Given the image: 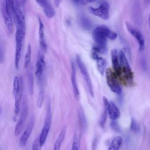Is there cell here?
<instances>
[{
	"label": "cell",
	"instance_id": "1",
	"mask_svg": "<svg viewBox=\"0 0 150 150\" xmlns=\"http://www.w3.org/2000/svg\"><path fill=\"white\" fill-rule=\"evenodd\" d=\"M25 36V29L16 28L15 33V66L16 69H18L19 67V63L21 57L22 49L23 46V43Z\"/></svg>",
	"mask_w": 150,
	"mask_h": 150
},
{
	"label": "cell",
	"instance_id": "2",
	"mask_svg": "<svg viewBox=\"0 0 150 150\" xmlns=\"http://www.w3.org/2000/svg\"><path fill=\"white\" fill-rule=\"evenodd\" d=\"M120 63L121 69V74L122 73L124 78L128 83L133 82V73L131 69L129 62L125 56L124 50H121L119 53Z\"/></svg>",
	"mask_w": 150,
	"mask_h": 150
},
{
	"label": "cell",
	"instance_id": "3",
	"mask_svg": "<svg viewBox=\"0 0 150 150\" xmlns=\"http://www.w3.org/2000/svg\"><path fill=\"white\" fill-rule=\"evenodd\" d=\"M51 123H52V112H51L50 104V103L49 102L47 106L46 114L45 117L43 127L42 128L40 136L39 137V142L41 146H42L44 145L47 139V137L48 136L50 128L51 127Z\"/></svg>",
	"mask_w": 150,
	"mask_h": 150
},
{
	"label": "cell",
	"instance_id": "4",
	"mask_svg": "<svg viewBox=\"0 0 150 150\" xmlns=\"http://www.w3.org/2000/svg\"><path fill=\"white\" fill-rule=\"evenodd\" d=\"M125 26L129 33L137 40L138 45L139 51L140 52H143L145 49V39L141 31L128 21L125 22Z\"/></svg>",
	"mask_w": 150,
	"mask_h": 150
},
{
	"label": "cell",
	"instance_id": "5",
	"mask_svg": "<svg viewBox=\"0 0 150 150\" xmlns=\"http://www.w3.org/2000/svg\"><path fill=\"white\" fill-rule=\"evenodd\" d=\"M117 74L110 69L106 71V80L111 90L117 94H121V88L117 81Z\"/></svg>",
	"mask_w": 150,
	"mask_h": 150
},
{
	"label": "cell",
	"instance_id": "6",
	"mask_svg": "<svg viewBox=\"0 0 150 150\" xmlns=\"http://www.w3.org/2000/svg\"><path fill=\"white\" fill-rule=\"evenodd\" d=\"M93 38L96 44V45L101 49L103 53L105 52L107 49V40L108 38L101 30L100 26L94 29L93 32Z\"/></svg>",
	"mask_w": 150,
	"mask_h": 150
},
{
	"label": "cell",
	"instance_id": "7",
	"mask_svg": "<svg viewBox=\"0 0 150 150\" xmlns=\"http://www.w3.org/2000/svg\"><path fill=\"white\" fill-rule=\"evenodd\" d=\"M76 62H77V66L85 80L86 83L87 84V88L88 90V92L90 93V94L91 95V97H94V91H93V86H92V83H91V81L90 79V77L89 76L87 69L85 66V64H84V63L83 62L81 57L79 55H77L76 56Z\"/></svg>",
	"mask_w": 150,
	"mask_h": 150
},
{
	"label": "cell",
	"instance_id": "8",
	"mask_svg": "<svg viewBox=\"0 0 150 150\" xmlns=\"http://www.w3.org/2000/svg\"><path fill=\"white\" fill-rule=\"evenodd\" d=\"M109 8L110 6L106 2H103L97 8L90 6L89 8V11L93 15L106 21L110 18Z\"/></svg>",
	"mask_w": 150,
	"mask_h": 150
},
{
	"label": "cell",
	"instance_id": "9",
	"mask_svg": "<svg viewBox=\"0 0 150 150\" xmlns=\"http://www.w3.org/2000/svg\"><path fill=\"white\" fill-rule=\"evenodd\" d=\"M103 100L104 105V108L107 111L109 118L111 120H116L118 119L120 117L121 113L116 104L113 101H108V100L105 97H103Z\"/></svg>",
	"mask_w": 150,
	"mask_h": 150
},
{
	"label": "cell",
	"instance_id": "10",
	"mask_svg": "<svg viewBox=\"0 0 150 150\" xmlns=\"http://www.w3.org/2000/svg\"><path fill=\"white\" fill-rule=\"evenodd\" d=\"M13 17L16 21V28L25 29L26 22L24 14L22 12L21 5L18 0H15L14 9H13Z\"/></svg>",
	"mask_w": 150,
	"mask_h": 150
},
{
	"label": "cell",
	"instance_id": "11",
	"mask_svg": "<svg viewBox=\"0 0 150 150\" xmlns=\"http://www.w3.org/2000/svg\"><path fill=\"white\" fill-rule=\"evenodd\" d=\"M1 11L6 29L9 33H12L13 30V23L12 19L13 16L12 15H11L7 11L3 4H2L1 5Z\"/></svg>",
	"mask_w": 150,
	"mask_h": 150
},
{
	"label": "cell",
	"instance_id": "12",
	"mask_svg": "<svg viewBox=\"0 0 150 150\" xmlns=\"http://www.w3.org/2000/svg\"><path fill=\"white\" fill-rule=\"evenodd\" d=\"M36 2L42 8L46 16L49 19L55 15V11L49 0H36Z\"/></svg>",
	"mask_w": 150,
	"mask_h": 150
},
{
	"label": "cell",
	"instance_id": "13",
	"mask_svg": "<svg viewBox=\"0 0 150 150\" xmlns=\"http://www.w3.org/2000/svg\"><path fill=\"white\" fill-rule=\"evenodd\" d=\"M27 115H28V107H27L26 104H24L23 105V107L21 110V115H20L19 120L18 121L16 127H15V135L16 136L19 135L20 134V133L21 132L22 128H23V126L25 124Z\"/></svg>",
	"mask_w": 150,
	"mask_h": 150
},
{
	"label": "cell",
	"instance_id": "14",
	"mask_svg": "<svg viewBox=\"0 0 150 150\" xmlns=\"http://www.w3.org/2000/svg\"><path fill=\"white\" fill-rule=\"evenodd\" d=\"M23 93V80L22 77H19V86L15 96V114L18 115L21 111V99Z\"/></svg>",
	"mask_w": 150,
	"mask_h": 150
},
{
	"label": "cell",
	"instance_id": "15",
	"mask_svg": "<svg viewBox=\"0 0 150 150\" xmlns=\"http://www.w3.org/2000/svg\"><path fill=\"white\" fill-rule=\"evenodd\" d=\"M111 57L114 71L115 73L117 76H120L121 74V69L120 63L119 55L118 54L117 50L115 49H114L111 50Z\"/></svg>",
	"mask_w": 150,
	"mask_h": 150
},
{
	"label": "cell",
	"instance_id": "16",
	"mask_svg": "<svg viewBox=\"0 0 150 150\" xmlns=\"http://www.w3.org/2000/svg\"><path fill=\"white\" fill-rule=\"evenodd\" d=\"M45 68V57L42 53H39L36 64V76L38 79H40L43 76V73Z\"/></svg>",
	"mask_w": 150,
	"mask_h": 150
},
{
	"label": "cell",
	"instance_id": "17",
	"mask_svg": "<svg viewBox=\"0 0 150 150\" xmlns=\"http://www.w3.org/2000/svg\"><path fill=\"white\" fill-rule=\"evenodd\" d=\"M39 22V45L42 52H45L47 49V45L45 38V26L44 24L40 18H38Z\"/></svg>",
	"mask_w": 150,
	"mask_h": 150
},
{
	"label": "cell",
	"instance_id": "18",
	"mask_svg": "<svg viewBox=\"0 0 150 150\" xmlns=\"http://www.w3.org/2000/svg\"><path fill=\"white\" fill-rule=\"evenodd\" d=\"M71 80L73 87V91L74 99L76 100H79L80 98V93L78 87L76 73V68L73 63H71Z\"/></svg>",
	"mask_w": 150,
	"mask_h": 150
},
{
	"label": "cell",
	"instance_id": "19",
	"mask_svg": "<svg viewBox=\"0 0 150 150\" xmlns=\"http://www.w3.org/2000/svg\"><path fill=\"white\" fill-rule=\"evenodd\" d=\"M33 124H34L33 120L32 119L30 120V121L29 122L28 125L27 126L26 129L22 134V135L21 137V139H20V141H19V144L21 146L23 147L26 144L27 141L29 139V138L30 135V134L32 131L33 127Z\"/></svg>",
	"mask_w": 150,
	"mask_h": 150
},
{
	"label": "cell",
	"instance_id": "20",
	"mask_svg": "<svg viewBox=\"0 0 150 150\" xmlns=\"http://www.w3.org/2000/svg\"><path fill=\"white\" fill-rule=\"evenodd\" d=\"M38 83L39 86V92L38 99V106L40 107L42 105L45 97V85L43 76L40 79H38Z\"/></svg>",
	"mask_w": 150,
	"mask_h": 150
},
{
	"label": "cell",
	"instance_id": "21",
	"mask_svg": "<svg viewBox=\"0 0 150 150\" xmlns=\"http://www.w3.org/2000/svg\"><path fill=\"white\" fill-rule=\"evenodd\" d=\"M78 22L80 26L85 30H90L92 28V23L91 21L87 16L83 15H79L78 18Z\"/></svg>",
	"mask_w": 150,
	"mask_h": 150
},
{
	"label": "cell",
	"instance_id": "22",
	"mask_svg": "<svg viewBox=\"0 0 150 150\" xmlns=\"http://www.w3.org/2000/svg\"><path fill=\"white\" fill-rule=\"evenodd\" d=\"M66 134V128L64 127L60 131V133L55 141V143L54 144L53 150H60L61 145L62 144L63 141H64Z\"/></svg>",
	"mask_w": 150,
	"mask_h": 150
},
{
	"label": "cell",
	"instance_id": "23",
	"mask_svg": "<svg viewBox=\"0 0 150 150\" xmlns=\"http://www.w3.org/2000/svg\"><path fill=\"white\" fill-rule=\"evenodd\" d=\"M27 79H28V91L30 96H32L33 93V86H34V80H33V75L31 67L28 70L27 73Z\"/></svg>",
	"mask_w": 150,
	"mask_h": 150
},
{
	"label": "cell",
	"instance_id": "24",
	"mask_svg": "<svg viewBox=\"0 0 150 150\" xmlns=\"http://www.w3.org/2000/svg\"><path fill=\"white\" fill-rule=\"evenodd\" d=\"M122 143V137L121 136H117L111 141L108 150H120Z\"/></svg>",
	"mask_w": 150,
	"mask_h": 150
},
{
	"label": "cell",
	"instance_id": "25",
	"mask_svg": "<svg viewBox=\"0 0 150 150\" xmlns=\"http://www.w3.org/2000/svg\"><path fill=\"white\" fill-rule=\"evenodd\" d=\"M78 118L80 127L82 129L84 130L87 128V120L85 116V114L82 108H80L78 110Z\"/></svg>",
	"mask_w": 150,
	"mask_h": 150
},
{
	"label": "cell",
	"instance_id": "26",
	"mask_svg": "<svg viewBox=\"0 0 150 150\" xmlns=\"http://www.w3.org/2000/svg\"><path fill=\"white\" fill-rule=\"evenodd\" d=\"M96 64H97V67L98 69V71L99 73L103 75L105 71V66H106V61L105 60L101 57H98L96 59Z\"/></svg>",
	"mask_w": 150,
	"mask_h": 150
},
{
	"label": "cell",
	"instance_id": "27",
	"mask_svg": "<svg viewBox=\"0 0 150 150\" xmlns=\"http://www.w3.org/2000/svg\"><path fill=\"white\" fill-rule=\"evenodd\" d=\"M101 30L103 32V33L105 34V35L107 36V38L110 40H115L117 38V33L110 29L108 28L105 26H100Z\"/></svg>",
	"mask_w": 150,
	"mask_h": 150
},
{
	"label": "cell",
	"instance_id": "28",
	"mask_svg": "<svg viewBox=\"0 0 150 150\" xmlns=\"http://www.w3.org/2000/svg\"><path fill=\"white\" fill-rule=\"evenodd\" d=\"M32 56V47L30 44L28 45L26 52L25 56V62H24V67L25 68H28L31 60Z\"/></svg>",
	"mask_w": 150,
	"mask_h": 150
},
{
	"label": "cell",
	"instance_id": "29",
	"mask_svg": "<svg viewBox=\"0 0 150 150\" xmlns=\"http://www.w3.org/2000/svg\"><path fill=\"white\" fill-rule=\"evenodd\" d=\"M15 0H4L2 3L5 6L7 11L13 16V9H14Z\"/></svg>",
	"mask_w": 150,
	"mask_h": 150
},
{
	"label": "cell",
	"instance_id": "30",
	"mask_svg": "<svg viewBox=\"0 0 150 150\" xmlns=\"http://www.w3.org/2000/svg\"><path fill=\"white\" fill-rule=\"evenodd\" d=\"M80 148V139L77 134H75L73 141L72 146L71 150H79Z\"/></svg>",
	"mask_w": 150,
	"mask_h": 150
},
{
	"label": "cell",
	"instance_id": "31",
	"mask_svg": "<svg viewBox=\"0 0 150 150\" xmlns=\"http://www.w3.org/2000/svg\"><path fill=\"white\" fill-rule=\"evenodd\" d=\"M130 129L132 131H133L135 133H138L140 131V127L137 122L134 120L132 119L131 125H130Z\"/></svg>",
	"mask_w": 150,
	"mask_h": 150
},
{
	"label": "cell",
	"instance_id": "32",
	"mask_svg": "<svg viewBox=\"0 0 150 150\" xmlns=\"http://www.w3.org/2000/svg\"><path fill=\"white\" fill-rule=\"evenodd\" d=\"M107 115H108V112L104 108V111L103 112V114H101L100 118V125L101 127H103L105 125V122H106V120H107Z\"/></svg>",
	"mask_w": 150,
	"mask_h": 150
},
{
	"label": "cell",
	"instance_id": "33",
	"mask_svg": "<svg viewBox=\"0 0 150 150\" xmlns=\"http://www.w3.org/2000/svg\"><path fill=\"white\" fill-rule=\"evenodd\" d=\"M19 77L15 76L13 81V93L14 95L16 93L18 89L19 88Z\"/></svg>",
	"mask_w": 150,
	"mask_h": 150
},
{
	"label": "cell",
	"instance_id": "34",
	"mask_svg": "<svg viewBox=\"0 0 150 150\" xmlns=\"http://www.w3.org/2000/svg\"><path fill=\"white\" fill-rule=\"evenodd\" d=\"M40 147H42V146H41V145L40 144L39 139V138H38V139L36 138L34 141V142H33V143L32 144V150H40Z\"/></svg>",
	"mask_w": 150,
	"mask_h": 150
},
{
	"label": "cell",
	"instance_id": "35",
	"mask_svg": "<svg viewBox=\"0 0 150 150\" xmlns=\"http://www.w3.org/2000/svg\"><path fill=\"white\" fill-rule=\"evenodd\" d=\"M0 60H1V63H2L5 60V51L4 50L3 46L1 45V50H0Z\"/></svg>",
	"mask_w": 150,
	"mask_h": 150
},
{
	"label": "cell",
	"instance_id": "36",
	"mask_svg": "<svg viewBox=\"0 0 150 150\" xmlns=\"http://www.w3.org/2000/svg\"><path fill=\"white\" fill-rule=\"evenodd\" d=\"M112 121L111 123V128H112L114 130H115V131H119V130H120V128H119V126H118L117 122L115 121V120H112Z\"/></svg>",
	"mask_w": 150,
	"mask_h": 150
},
{
	"label": "cell",
	"instance_id": "37",
	"mask_svg": "<svg viewBox=\"0 0 150 150\" xmlns=\"http://www.w3.org/2000/svg\"><path fill=\"white\" fill-rule=\"evenodd\" d=\"M141 65L142 67V69L144 70H146V62H145V59L144 58H142L141 60Z\"/></svg>",
	"mask_w": 150,
	"mask_h": 150
},
{
	"label": "cell",
	"instance_id": "38",
	"mask_svg": "<svg viewBox=\"0 0 150 150\" xmlns=\"http://www.w3.org/2000/svg\"><path fill=\"white\" fill-rule=\"evenodd\" d=\"M60 1H61V0H54V5H55V6L58 7L59 5H60Z\"/></svg>",
	"mask_w": 150,
	"mask_h": 150
},
{
	"label": "cell",
	"instance_id": "39",
	"mask_svg": "<svg viewBox=\"0 0 150 150\" xmlns=\"http://www.w3.org/2000/svg\"><path fill=\"white\" fill-rule=\"evenodd\" d=\"M144 3L145 6H147L149 5L150 4V0H144Z\"/></svg>",
	"mask_w": 150,
	"mask_h": 150
},
{
	"label": "cell",
	"instance_id": "40",
	"mask_svg": "<svg viewBox=\"0 0 150 150\" xmlns=\"http://www.w3.org/2000/svg\"><path fill=\"white\" fill-rule=\"evenodd\" d=\"M96 0H86V1L87 2H88V3H93L94 2V1H96Z\"/></svg>",
	"mask_w": 150,
	"mask_h": 150
},
{
	"label": "cell",
	"instance_id": "41",
	"mask_svg": "<svg viewBox=\"0 0 150 150\" xmlns=\"http://www.w3.org/2000/svg\"><path fill=\"white\" fill-rule=\"evenodd\" d=\"M148 26H149V28L150 30V13H149V17H148Z\"/></svg>",
	"mask_w": 150,
	"mask_h": 150
},
{
	"label": "cell",
	"instance_id": "42",
	"mask_svg": "<svg viewBox=\"0 0 150 150\" xmlns=\"http://www.w3.org/2000/svg\"><path fill=\"white\" fill-rule=\"evenodd\" d=\"M21 2H22V4L23 5H25V4H26V1H27V0H21Z\"/></svg>",
	"mask_w": 150,
	"mask_h": 150
}]
</instances>
